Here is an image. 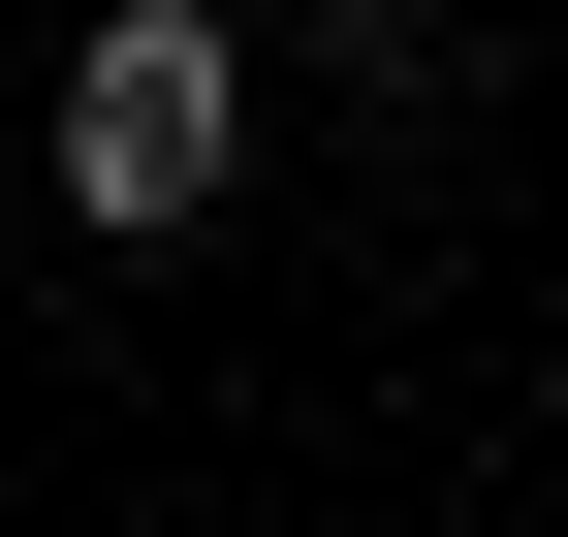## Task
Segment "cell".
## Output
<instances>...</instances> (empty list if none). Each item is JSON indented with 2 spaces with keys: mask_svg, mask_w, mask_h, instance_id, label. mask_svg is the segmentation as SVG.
Instances as JSON below:
<instances>
[{
  "mask_svg": "<svg viewBox=\"0 0 568 537\" xmlns=\"http://www.w3.org/2000/svg\"><path fill=\"white\" fill-rule=\"evenodd\" d=\"M222 32H379V0H222Z\"/></svg>",
  "mask_w": 568,
  "mask_h": 537,
  "instance_id": "2",
  "label": "cell"
},
{
  "mask_svg": "<svg viewBox=\"0 0 568 537\" xmlns=\"http://www.w3.org/2000/svg\"><path fill=\"white\" fill-rule=\"evenodd\" d=\"M32 159H63V222H126V253L222 222V190H253V32H222V0H95Z\"/></svg>",
  "mask_w": 568,
  "mask_h": 537,
  "instance_id": "1",
  "label": "cell"
}]
</instances>
